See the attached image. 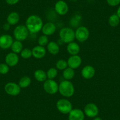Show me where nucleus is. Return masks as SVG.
I'll return each instance as SVG.
<instances>
[{"mask_svg":"<svg viewBox=\"0 0 120 120\" xmlns=\"http://www.w3.org/2000/svg\"><path fill=\"white\" fill-rule=\"evenodd\" d=\"M70 1H72V2H76V1H77L78 0H70Z\"/></svg>","mask_w":120,"mask_h":120,"instance_id":"36","label":"nucleus"},{"mask_svg":"<svg viewBox=\"0 0 120 120\" xmlns=\"http://www.w3.org/2000/svg\"><path fill=\"white\" fill-rule=\"evenodd\" d=\"M47 53V51L44 47L37 45L34 47L32 49L33 56L35 58L41 59L44 57Z\"/></svg>","mask_w":120,"mask_h":120,"instance_id":"17","label":"nucleus"},{"mask_svg":"<svg viewBox=\"0 0 120 120\" xmlns=\"http://www.w3.org/2000/svg\"><path fill=\"white\" fill-rule=\"evenodd\" d=\"M63 75L65 80H71L72 79H73L75 76L74 70L70 67H67L65 70H63Z\"/></svg>","mask_w":120,"mask_h":120,"instance_id":"22","label":"nucleus"},{"mask_svg":"<svg viewBox=\"0 0 120 120\" xmlns=\"http://www.w3.org/2000/svg\"><path fill=\"white\" fill-rule=\"evenodd\" d=\"M11 49L13 52L16 53V54H19L23 49L22 42L21 41H18V40L14 41L11 47Z\"/></svg>","mask_w":120,"mask_h":120,"instance_id":"23","label":"nucleus"},{"mask_svg":"<svg viewBox=\"0 0 120 120\" xmlns=\"http://www.w3.org/2000/svg\"><path fill=\"white\" fill-rule=\"evenodd\" d=\"M107 4L111 7L118 6L120 4V0H106Z\"/></svg>","mask_w":120,"mask_h":120,"instance_id":"31","label":"nucleus"},{"mask_svg":"<svg viewBox=\"0 0 120 120\" xmlns=\"http://www.w3.org/2000/svg\"><path fill=\"white\" fill-rule=\"evenodd\" d=\"M84 112L85 115L88 117L95 118L97 116L99 113L98 107L94 103H88L84 107Z\"/></svg>","mask_w":120,"mask_h":120,"instance_id":"9","label":"nucleus"},{"mask_svg":"<svg viewBox=\"0 0 120 120\" xmlns=\"http://www.w3.org/2000/svg\"><path fill=\"white\" fill-rule=\"evenodd\" d=\"M75 36L77 41L80 42H84L88 39L90 36V31L86 26H79L75 31Z\"/></svg>","mask_w":120,"mask_h":120,"instance_id":"7","label":"nucleus"},{"mask_svg":"<svg viewBox=\"0 0 120 120\" xmlns=\"http://www.w3.org/2000/svg\"><path fill=\"white\" fill-rule=\"evenodd\" d=\"M9 66L6 63H1L0 64V74L3 75L7 74L9 72Z\"/></svg>","mask_w":120,"mask_h":120,"instance_id":"30","label":"nucleus"},{"mask_svg":"<svg viewBox=\"0 0 120 120\" xmlns=\"http://www.w3.org/2000/svg\"><path fill=\"white\" fill-rule=\"evenodd\" d=\"M67 51L71 55H78L80 51V47L75 42H71L68 44Z\"/></svg>","mask_w":120,"mask_h":120,"instance_id":"18","label":"nucleus"},{"mask_svg":"<svg viewBox=\"0 0 120 120\" xmlns=\"http://www.w3.org/2000/svg\"><path fill=\"white\" fill-rule=\"evenodd\" d=\"M34 78L38 82H44L47 79V72L44 70L39 69L34 72Z\"/></svg>","mask_w":120,"mask_h":120,"instance_id":"21","label":"nucleus"},{"mask_svg":"<svg viewBox=\"0 0 120 120\" xmlns=\"http://www.w3.org/2000/svg\"><path fill=\"white\" fill-rule=\"evenodd\" d=\"M54 9L56 13L60 15H64L67 14L68 11V5L66 2L63 0H60L56 3Z\"/></svg>","mask_w":120,"mask_h":120,"instance_id":"10","label":"nucleus"},{"mask_svg":"<svg viewBox=\"0 0 120 120\" xmlns=\"http://www.w3.org/2000/svg\"><path fill=\"white\" fill-rule=\"evenodd\" d=\"M43 88L48 94L54 95L58 91L59 85L54 79H47L44 82Z\"/></svg>","mask_w":120,"mask_h":120,"instance_id":"6","label":"nucleus"},{"mask_svg":"<svg viewBox=\"0 0 120 120\" xmlns=\"http://www.w3.org/2000/svg\"><path fill=\"white\" fill-rule=\"evenodd\" d=\"M19 19H20V17L18 12H11L7 16V21L11 25H15L18 24Z\"/></svg>","mask_w":120,"mask_h":120,"instance_id":"19","label":"nucleus"},{"mask_svg":"<svg viewBox=\"0 0 120 120\" xmlns=\"http://www.w3.org/2000/svg\"><path fill=\"white\" fill-rule=\"evenodd\" d=\"M29 33L30 32L25 25H19L16 26L14 30V37L16 40L22 42L27 38Z\"/></svg>","mask_w":120,"mask_h":120,"instance_id":"5","label":"nucleus"},{"mask_svg":"<svg viewBox=\"0 0 120 120\" xmlns=\"http://www.w3.org/2000/svg\"><path fill=\"white\" fill-rule=\"evenodd\" d=\"M21 87L18 84L14 82L7 83L4 86L5 93L11 96H17L21 93Z\"/></svg>","mask_w":120,"mask_h":120,"instance_id":"8","label":"nucleus"},{"mask_svg":"<svg viewBox=\"0 0 120 120\" xmlns=\"http://www.w3.org/2000/svg\"><path fill=\"white\" fill-rule=\"evenodd\" d=\"M67 67H68L67 61H66L65 60L60 59V60H58V61L56 62V68L58 69V70H64Z\"/></svg>","mask_w":120,"mask_h":120,"instance_id":"26","label":"nucleus"},{"mask_svg":"<svg viewBox=\"0 0 120 120\" xmlns=\"http://www.w3.org/2000/svg\"><path fill=\"white\" fill-rule=\"evenodd\" d=\"M43 21L41 18L37 15L29 16L25 22V26L30 33L36 34L41 31L43 26Z\"/></svg>","mask_w":120,"mask_h":120,"instance_id":"1","label":"nucleus"},{"mask_svg":"<svg viewBox=\"0 0 120 120\" xmlns=\"http://www.w3.org/2000/svg\"><path fill=\"white\" fill-rule=\"evenodd\" d=\"M68 67L71 68L77 69L80 67L82 64V59L79 55H71L67 60Z\"/></svg>","mask_w":120,"mask_h":120,"instance_id":"12","label":"nucleus"},{"mask_svg":"<svg viewBox=\"0 0 120 120\" xmlns=\"http://www.w3.org/2000/svg\"><path fill=\"white\" fill-rule=\"evenodd\" d=\"M81 75L86 79H91L95 74V70L92 65H88L84 67L81 70Z\"/></svg>","mask_w":120,"mask_h":120,"instance_id":"13","label":"nucleus"},{"mask_svg":"<svg viewBox=\"0 0 120 120\" xmlns=\"http://www.w3.org/2000/svg\"><path fill=\"white\" fill-rule=\"evenodd\" d=\"M5 1L8 5H13L17 4L19 1V0H5Z\"/></svg>","mask_w":120,"mask_h":120,"instance_id":"32","label":"nucleus"},{"mask_svg":"<svg viewBox=\"0 0 120 120\" xmlns=\"http://www.w3.org/2000/svg\"><path fill=\"white\" fill-rule=\"evenodd\" d=\"M116 15L119 17V18H120V6L117 9V11H116Z\"/></svg>","mask_w":120,"mask_h":120,"instance_id":"34","label":"nucleus"},{"mask_svg":"<svg viewBox=\"0 0 120 120\" xmlns=\"http://www.w3.org/2000/svg\"><path fill=\"white\" fill-rule=\"evenodd\" d=\"M93 120H102V119L101 117H99V116H95V118H94Z\"/></svg>","mask_w":120,"mask_h":120,"instance_id":"35","label":"nucleus"},{"mask_svg":"<svg viewBox=\"0 0 120 120\" xmlns=\"http://www.w3.org/2000/svg\"><path fill=\"white\" fill-rule=\"evenodd\" d=\"M47 51L52 55H56L60 52V46L54 41H50L47 45Z\"/></svg>","mask_w":120,"mask_h":120,"instance_id":"20","label":"nucleus"},{"mask_svg":"<svg viewBox=\"0 0 120 120\" xmlns=\"http://www.w3.org/2000/svg\"><path fill=\"white\" fill-rule=\"evenodd\" d=\"M5 63L9 67H15L19 62V56L16 53L11 52L5 56Z\"/></svg>","mask_w":120,"mask_h":120,"instance_id":"14","label":"nucleus"},{"mask_svg":"<svg viewBox=\"0 0 120 120\" xmlns=\"http://www.w3.org/2000/svg\"><path fill=\"white\" fill-rule=\"evenodd\" d=\"M10 26H11V25L9 24L8 22H7L3 25V29H4L5 31H8V30L10 29Z\"/></svg>","mask_w":120,"mask_h":120,"instance_id":"33","label":"nucleus"},{"mask_svg":"<svg viewBox=\"0 0 120 120\" xmlns=\"http://www.w3.org/2000/svg\"><path fill=\"white\" fill-rule=\"evenodd\" d=\"M31 84V79L28 76H24L21 78L19 79L18 85L21 87V88H25L28 87Z\"/></svg>","mask_w":120,"mask_h":120,"instance_id":"24","label":"nucleus"},{"mask_svg":"<svg viewBox=\"0 0 120 120\" xmlns=\"http://www.w3.org/2000/svg\"><path fill=\"white\" fill-rule=\"evenodd\" d=\"M84 111L78 108L72 109L68 114V120H84Z\"/></svg>","mask_w":120,"mask_h":120,"instance_id":"15","label":"nucleus"},{"mask_svg":"<svg viewBox=\"0 0 120 120\" xmlns=\"http://www.w3.org/2000/svg\"><path fill=\"white\" fill-rule=\"evenodd\" d=\"M58 91L64 97H71L74 94V86L70 81H63L59 84Z\"/></svg>","mask_w":120,"mask_h":120,"instance_id":"2","label":"nucleus"},{"mask_svg":"<svg viewBox=\"0 0 120 120\" xmlns=\"http://www.w3.org/2000/svg\"><path fill=\"white\" fill-rule=\"evenodd\" d=\"M58 75V71L55 68H50L47 72V78L49 79H54Z\"/></svg>","mask_w":120,"mask_h":120,"instance_id":"27","label":"nucleus"},{"mask_svg":"<svg viewBox=\"0 0 120 120\" xmlns=\"http://www.w3.org/2000/svg\"><path fill=\"white\" fill-rule=\"evenodd\" d=\"M56 29V25H55L54 23L48 22H47L44 25H43L41 31H42L44 35L49 36V35H52L55 33Z\"/></svg>","mask_w":120,"mask_h":120,"instance_id":"16","label":"nucleus"},{"mask_svg":"<svg viewBox=\"0 0 120 120\" xmlns=\"http://www.w3.org/2000/svg\"><path fill=\"white\" fill-rule=\"evenodd\" d=\"M13 42V38L11 35L4 34L0 37V48L3 49L10 48Z\"/></svg>","mask_w":120,"mask_h":120,"instance_id":"11","label":"nucleus"},{"mask_svg":"<svg viewBox=\"0 0 120 120\" xmlns=\"http://www.w3.org/2000/svg\"><path fill=\"white\" fill-rule=\"evenodd\" d=\"M49 42V40H48V36L45 35H41L40 37L38 39V45L42 46V47H45V46L47 45Z\"/></svg>","mask_w":120,"mask_h":120,"instance_id":"29","label":"nucleus"},{"mask_svg":"<svg viewBox=\"0 0 120 120\" xmlns=\"http://www.w3.org/2000/svg\"><path fill=\"white\" fill-rule=\"evenodd\" d=\"M56 107L58 111L63 114H68L72 109L71 102L65 98H61L58 100Z\"/></svg>","mask_w":120,"mask_h":120,"instance_id":"4","label":"nucleus"},{"mask_svg":"<svg viewBox=\"0 0 120 120\" xmlns=\"http://www.w3.org/2000/svg\"><path fill=\"white\" fill-rule=\"evenodd\" d=\"M60 39L64 43L69 44L75 39V31L70 27H65L60 30L59 33Z\"/></svg>","mask_w":120,"mask_h":120,"instance_id":"3","label":"nucleus"},{"mask_svg":"<svg viewBox=\"0 0 120 120\" xmlns=\"http://www.w3.org/2000/svg\"><path fill=\"white\" fill-rule=\"evenodd\" d=\"M20 55L22 58L28 59L33 56L32 50L30 48H24L20 52Z\"/></svg>","mask_w":120,"mask_h":120,"instance_id":"28","label":"nucleus"},{"mask_svg":"<svg viewBox=\"0 0 120 120\" xmlns=\"http://www.w3.org/2000/svg\"><path fill=\"white\" fill-rule=\"evenodd\" d=\"M120 18L116 14H112L109 17L108 24L111 27H116L120 24Z\"/></svg>","mask_w":120,"mask_h":120,"instance_id":"25","label":"nucleus"}]
</instances>
